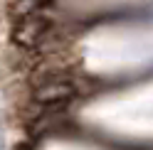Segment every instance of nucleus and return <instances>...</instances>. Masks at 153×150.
I'll return each mask as SVG.
<instances>
[{
	"label": "nucleus",
	"mask_w": 153,
	"mask_h": 150,
	"mask_svg": "<svg viewBox=\"0 0 153 150\" xmlns=\"http://www.w3.org/2000/svg\"><path fill=\"white\" fill-rule=\"evenodd\" d=\"M76 91H79V84L74 76L64 71H47L35 81L32 99L42 108H62L76 96Z\"/></svg>",
	"instance_id": "1"
},
{
	"label": "nucleus",
	"mask_w": 153,
	"mask_h": 150,
	"mask_svg": "<svg viewBox=\"0 0 153 150\" xmlns=\"http://www.w3.org/2000/svg\"><path fill=\"white\" fill-rule=\"evenodd\" d=\"M52 35H54V25L45 12L17 17L13 27V42L25 49H42L50 44Z\"/></svg>",
	"instance_id": "2"
},
{
	"label": "nucleus",
	"mask_w": 153,
	"mask_h": 150,
	"mask_svg": "<svg viewBox=\"0 0 153 150\" xmlns=\"http://www.w3.org/2000/svg\"><path fill=\"white\" fill-rule=\"evenodd\" d=\"M52 0H10V12L17 17H27V15H37V12H45L50 7Z\"/></svg>",
	"instance_id": "3"
}]
</instances>
